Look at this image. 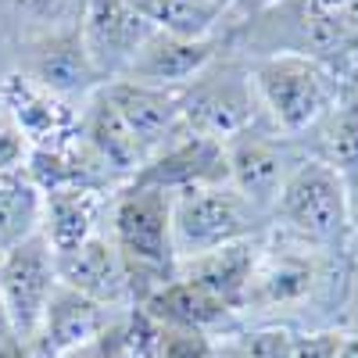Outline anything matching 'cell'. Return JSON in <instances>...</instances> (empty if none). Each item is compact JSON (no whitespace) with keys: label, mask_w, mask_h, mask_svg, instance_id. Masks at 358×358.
Segmentation results:
<instances>
[{"label":"cell","mask_w":358,"mask_h":358,"mask_svg":"<svg viewBox=\"0 0 358 358\" xmlns=\"http://www.w3.org/2000/svg\"><path fill=\"white\" fill-rule=\"evenodd\" d=\"M111 319H115L111 308H104V305L90 301V297L57 283L50 305L43 312L40 330L22 344L25 358H65V355H72L83 344L94 341Z\"/></svg>","instance_id":"cell-13"},{"label":"cell","mask_w":358,"mask_h":358,"mask_svg":"<svg viewBox=\"0 0 358 358\" xmlns=\"http://www.w3.org/2000/svg\"><path fill=\"white\" fill-rule=\"evenodd\" d=\"M43 194L29 179L25 165L0 172V255L40 233Z\"/></svg>","instance_id":"cell-22"},{"label":"cell","mask_w":358,"mask_h":358,"mask_svg":"<svg viewBox=\"0 0 358 358\" xmlns=\"http://www.w3.org/2000/svg\"><path fill=\"white\" fill-rule=\"evenodd\" d=\"M341 330H315V334H294V358H334Z\"/></svg>","instance_id":"cell-28"},{"label":"cell","mask_w":358,"mask_h":358,"mask_svg":"<svg viewBox=\"0 0 358 358\" xmlns=\"http://www.w3.org/2000/svg\"><path fill=\"white\" fill-rule=\"evenodd\" d=\"M0 358H25V348L15 334H4L0 337Z\"/></svg>","instance_id":"cell-30"},{"label":"cell","mask_w":358,"mask_h":358,"mask_svg":"<svg viewBox=\"0 0 358 358\" xmlns=\"http://www.w3.org/2000/svg\"><path fill=\"white\" fill-rule=\"evenodd\" d=\"M136 308H143L158 326H179V330H197V334H208V337H222L229 319L236 315L233 308H226L208 290H201L197 283H190L183 276H176L172 283L158 287Z\"/></svg>","instance_id":"cell-20"},{"label":"cell","mask_w":358,"mask_h":358,"mask_svg":"<svg viewBox=\"0 0 358 358\" xmlns=\"http://www.w3.org/2000/svg\"><path fill=\"white\" fill-rule=\"evenodd\" d=\"M79 136L83 143L101 158V165L118 179V183H129V179L143 169L147 155L136 143V136L126 129V122L118 118V111L108 104V97L101 94V86L83 101L79 108Z\"/></svg>","instance_id":"cell-18"},{"label":"cell","mask_w":358,"mask_h":358,"mask_svg":"<svg viewBox=\"0 0 358 358\" xmlns=\"http://www.w3.org/2000/svg\"><path fill=\"white\" fill-rule=\"evenodd\" d=\"M255 97L268 126L283 136L315 129L341 97L337 72L301 50H273L248 65Z\"/></svg>","instance_id":"cell-3"},{"label":"cell","mask_w":358,"mask_h":358,"mask_svg":"<svg viewBox=\"0 0 358 358\" xmlns=\"http://www.w3.org/2000/svg\"><path fill=\"white\" fill-rule=\"evenodd\" d=\"M0 101L8 104L15 126L29 140V151L33 147H62L79 136V108L43 90L18 69L0 79Z\"/></svg>","instance_id":"cell-11"},{"label":"cell","mask_w":358,"mask_h":358,"mask_svg":"<svg viewBox=\"0 0 358 358\" xmlns=\"http://www.w3.org/2000/svg\"><path fill=\"white\" fill-rule=\"evenodd\" d=\"M319 162L330 165L348 190H358V86L341 90L337 104L319 122Z\"/></svg>","instance_id":"cell-21"},{"label":"cell","mask_w":358,"mask_h":358,"mask_svg":"<svg viewBox=\"0 0 358 358\" xmlns=\"http://www.w3.org/2000/svg\"><path fill=\"white\" fill-rule=\"evenodd\" d=\"M222 54V40L208 36V40H187V36H172V33H151L133 57V65L122 79L133 83H151V86H187L194 76H201L208 65Z\"/></svg>","instance_id":"cell-16"},{"label":"cell","mask_w":358,"mask_h":358,"mask_svg":"<svg viewBox=\"0 0 358 358\" xmlns=\"http://www.w3.org/2000/svg\"><path fill=\"white\" fill-rule=\"evenodd\" d=\"M226 4H233V0H226Z\"/></svg>","instance_id":"cell-34"},{"label":"cell","mask_w":358,"mask_h":358,"mask_svg":"<svg viewBox=\"0 0 358 358\" xmlns=\"http://www.w3.org/2000/svg\"><path fill=\"white\" fill-rule=\"evenodd\" d=\"M244 358H294V334L287 326H262L255 334H241Z\"/></svg>","instance_id":"cell-26"},{"label":"cell","mask_w":358,"mask_h":358,"mask_svg":"<svg viewBox=\"0 0 358 358\" xmlns=\"http://www.w3.org/2000/svg\"><path fill=\"white\" fill-rule=\"evenodd\" d=\"M108 104L118 111L126 129L136 136L143 155L151 158L158 147H165L179 129V86H151L133 79H111L101 86Z\"/></svg>","instance_id":"cell-12"},{"label":"cell","mask_w":358,"mask_h":358,"mask_svg":"<svg viewBox=\"0 0 358 358\" xmlns=\"http://www.w3.org/2000/svg\"><path fill=\"white\" fill-rule=\"evenodd\" d=\"M226 165H229V183L241 190L255 208L268 212L283 187L287 172L297 165L283 151V143L273 140L262 129H248L226 143Z\"/></svg>","instance_id":"cell-15"},{"label":"cell","mask_w":358,"mask_h":358,"mask_svg":"<svg viewBox=\"0 0 358 358\" xmlns=\"http://www.w3.org/2000/svg\"><path fill=\"white\" fill-rule=\"evenodd\" d=\"M54 290H57V258L40 233L0 255V301H4L11 334L22 344L40 330Z\"/></svg>","instance_id":"cell-7"},{"label":"cell","mask_w":358,"mask_h":358,"mask_svg":"<svg viewBox=\"0 0 358 358\" xmlns=\"http://www.w3.org/2000/svg\"><path fill=\"white\" fill-rule=\"evenodd\" d=\"M337 255L315 251L308 244L287 241L276 248H262V258L255 265L251 287L244 294V308H290L305 305L319 294V287L330 283Z\"/></svg>","instance_id":"cell-6"},{"label":"cell","mask_w":358,"mask_h":358,"mask_svg":"<svg viewBox=\"0 0 358 358\" xmlns=\"http://www.w3.org/2000/svg\"><path fill=\"white\" fill-rule=\"evenodd\" d=\"M351 208H355V219H358V190L351 194Z\"/></svg>","instance_id":"cell-33"},{"label":"cell","mask_w":358,"mask_h":358,"mask_svg":"<svg viewBox=\"0 0 358 358\" xmlns=\"http://www.w3.org/2000/svg\"><path fill=\"white\" fill-rule=\"evenodd\" d=\"M29 158V140L22 136V129L15 126V118L8 111V104L0 101V172L22 169Z\"/></svg>","instance_id":"cell-27"},{"label":"cell","mask_w":358,"mask_h":358,"mask_svg":"<svg viewBox=\"0 0 358 358\" xmlns=\"http://www.w3.org/2000/svg\"><path fill=\"white\" fill-rule=\"evenodd\" d=\"M129 183L165 190L169 197L190 194V190H204V187H219V183H229L226 143L179 129L165 147H158V151L143 162V169L129 179Z\"/></svg>","instance_id":"cell-8"},{"label":"cell","mask_w":358,"mask_h":358,"mask_svg":"<svg viewBox=\"0 0 358 358\" xmlns=\"http://www.w3.org/2000/svg\"><path fill=\"white\" fill-rule=\"evenodd\" d=\"M111 244L129 276L133 305H143L158 287L176 280V248H172V197L155 187L126 183L111 194L108 204Z\"/></svg>","instance_id":"cell-1"},{"label":"cell","mask_w":358,"mask_h":358,"mask_svg":"<svg viewBox=\"0 0 358 358\" xmlns=\"http://www.w3.org/2000/svg\"><path fill=\"white\" fill-rule=\"evenodd\" d=\"M57 258V283L90 297L104 308H133V294H129V276L126 265L118 258L111 236L94 233L86 244H79L76 251L54 255Z\"/></svg>","instance_id":"cell-14"},{"label":"cell","mask_w":358,"mask_h":358,"mask_svg":"<svg viewBox=\"0 0 358 358\" xmlns=\"http://www.w3.org/2000/svg\"><path fill=\"white\" fill-rule=\"evenodd\" d=\"M258 258H262V248L248 236V241H233V244H222L215 251L183 258L176 265V276L197 283L201 290L212 294L215 301H222L226 308L236 312V308H244V294L251 287Z\"/></svg>","instance_id":"cell-17"},{"label":"cell","mask_w":358,"mask_h":358,"mask_svg":"<svg viewBox=\"0 0 358 358\" xmlns=\"http://www.w3.org/2000/svg\"><path fill=\"white\" fill-rule=\"evenodd\" d=\"M111 194L108 190H50L43 194V219H40V236L50 244L54 255L76 251L97 233L101 215L108 212Z\"/></svg>","instance_id":"cell-19"},{"label":"cell","mask_w":358,"mask_h":358,"mask_svg":"<svg viewBox=\"0 0 358 358\" xmlns=\"http://www.w3.org/2000/svg\"><path fill=\"white\" fill-rule=\"evenodd\" d=\"M86 0H0V11L18 29V43L54 29H72L83 18Z\"/></svg>","instance_id":"cell-24"},{"label":"cell","mask_w":358,"mask_h":358,"mask_svg":"<svg viewBox=\"0 0 358 358\" xmlns=\"http://www.w3.org/2000/svg\"><path fill=\"white\" fill-rule=\"evenodd\" d=\"M155 358H212V337L197 330H179V326H162Z\"/></svg>","instance_id":"cell-25"},{"label":"cell","mask_w":358,"mask_h":358,"mask_svg":"<svg viewBox=\"0 0 358 358\" xmlns=\"http://www.w3.org/2000/svg\"><path fill=\"white\" fill-rule=\"evenodd\" d=\"M18 50H22L18 72H25L33 83H40L43 90H50V94L65 97L72 104L76 97L86 101L97 86H104V79L97 76L94 62H90V54L83 47L79 25L29 36L18 43Z\"/></svg>","instance_id":"cell-10"},{"label":"cell","mask_w":358,"mask_h":358,"mask_svg":"<svg viewBox=\"0 0 358 358\" xmlns=\"http://www.w3.org/2000/svg\"><path fill=\"white\" fill-rule=\"evenodd\" d=\"M262 208H255L233 183L204 187L172 197V248L176 258H194L215 251L233 241H248L262 222Z\"/></svg>","instance_id":"cell-5"},{"label":"cell","mask_w":358,"mask_h":358,"mask_svg":"<svg viewBox=\"0 0 358 358\" xmlns=\"http://www.w3.org/2000/svg\"><path fill=\"white\" fill-rule=\"evenodd\" d=\"M129 4L151 22L158 33L187 36V40L215 36L219 22L229 11L226 0H129Z\"/></svg>","instance_id":"cell-23"},{"label":"cell","mask_w":358,"mask_h":358,"mask_svg":"<svg viewBox=\"0 0 358 358\" xmlns=\"http://www.w3.org/2000/svg\"><path fill=\"white\" fill-rule=\"evenodd\" d=\"M273 219L287 241L344 255L355 236V208L344 179L319 158L297 162L273 201Z\"/></svg>","instance_id":"cell-2"},{"label":"cell","mask_w":358,"mask_h":358,"mask_svg":"<svg viewBox=\"0 0 358 358\" xmlns=\"http://www.w3.org/2000/svg\"><path fill=\"white\" fill-rule=\"evenodd\" d=\"M11 334V326H8V312H4V301H0V337Z\"/></svg>","instance_id":"cell-31"},{"label":"cell","mask_w":358,"mask_h":358,"mask_svg":"<svg viewBox=\"0 0 358 358\" xmlns=\"http://www.w3.org/2000/svg\"><path fill=\"white\" fill-rule=\"evenodd\" d=\"M258 97L251 86V72L236 62H222V54L179 86V126L187 133L229 143L248 129H258Z\"/></svg>","instance_id":"cell-4"},{"label":"cell","mask_w":358,"mask_h":358,"mask_svg":"<svg viewBox=\"0 0 358 358\" xmlns=\"http://www.w3.org/2000/svg\"><path fill=\"white\" fill-rule=\"evenodd\" d=\"M334 358H358V330H341Z\"/></svg>","instance_id":"cell-29"},{"label":"cell","mask_w":358,"mask_h":358,"mask_svg":"<svg viewBox=\"0 0 358 358\" xmlns=\"http://www.w3.org/2000/svg\"><path fill=\"white\" fill-rule=\"evenodd\" d=\"M155 25L147 22L129 0H86L79 18L83 47L104 83L122 79L140 47L151 40Z\"/></svg>","instance_id":"cell-9"},{"label":"cell","mask_w":358,"mask_h":358,"mask_svg":"<svg viewBox=\"0 0 358 358\" xmlns=\"http://www.w3.org/2000/svg\"><path fill=\"white\" fill-rule=\"evenodd\" d=\"M251 4H258V8H276V4H283V0H251Z\"/></svg>","instance_id":"cell-32"}]
</instances>
